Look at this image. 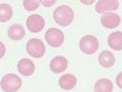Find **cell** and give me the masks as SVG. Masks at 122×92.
<instances>
[{
  "label": "cell",
  "instance_id": "6da1fadb",
  "mask_svg": "<svg viewBox=\"0 0 122 92\" xmlns=\"http://www.w3.org/2000/svg\"><path fill=\"white\" fill-rule=\"evenodd\" d=\"M54 20L58 25L60 26H68L69 24L72 23L75 18L74 10L67 5H61L58 6L54 10Z\"/></svg>",
  "mask_w": 122,
  "mask_h": 92
},
{
  "label": "cell",
  "instance_id": "3957f363",
  "mask_svg": "<svg viewBox=\"0 0 122 92\" xmlns=\"http://www.w3.org/2000/svg\"><path fill=\"white\" fill-rule=\"evenodd\" d=\"M80 49L83 53L87 55H92L98 50V41L93 35H85L80 41Z\"/></svg>",
  "mask_w": 122,
  "mask_h": 92
},
{
  "label": "cell",
  "instance_id": "9a60e30c",
  "mask_svg": "<svg viewBox=\"0 0 122 92\" xmlns=\"http://www.w3.org/2000/svg\"><path fill=\"white\" fill-rule=\"evenodd\" d=\"M113 83L109 79H99L94 84V92H112Z\"/></svg>",
  "mask_w": 122,
  "mask_h": 92
},
{
  "label": "cell",
  "instance_id": "8fae6325",
  "mask_svg": "<svg viewBox=\"0 0 122 92\" xmlns=\"http://www.w3.org/2000/svg\"><path fill=\"white\" fill-rule=\"evenodd\" d=\"M78 83V80L76 76L71 75V73H65V75L61 76L59 79V86L64 90H71L76 87Z\"/></svg>",
  "mask_w": 122,
  "mask_h": 92
},
{
  "label": "cell",
  "instance_id": "30bf717a",
  "mask_svg": "<svg viewBox=\"0 0 122 92\" xmlns=\"http://www.w3.org/2000/svg\"><path fill=\"white\" fill-rule=\"evenodd\" d=\"M18 70H19V72L21 75L28 77V76L33 75V72H35V65L30 59L23 58L18 63Z\"/></svg>",
  "mask_w": 122,
  "mask_h": 92
},
{
  "label": "cell",
  "instance_id": "52a82bcc",
  "mask_svg": "<svg viewBox=\"0 0 122 92\" xmlns=\"http://www.w3.org/2000/svg\"><path fill=\"white\" fill-rule=\"evenodd\" d=\"M119 7V2L117 0H99L96 2L95 10L98 14L111 13L112 10H116Z\"/></svg>",
  "mask_w": 122,
  "mask_h": 92
},
{
  "label": "cell",
  "instance_id": "7a4b0ae2",
  "mask_svg": "<svg viewBox=\"0 0 122 92\" xmlns=\"http://www.w3.org/2000/svg\"><path fill=\"white\" fill-rule=\"evenodd\" d=\"M0 86L4 92H17L22 86V80L15 73H7L1 79Z\"/></svg>",
  "mask_w": 122,
  "mask_h": 92
},
{
  "label": "cell",
  "instance_id": "e0dca14e",
  "mask_svg": "<svg viewBox=\"0 0 122 92\" xmlns=\"http://www.w3.org/2000/svg\"><path fill=\"white\" fill-rule=\"evenodd\" d=\"M39 4H41V1H38V0H25V1H23L24 8L29 11L37 10Z\"/></svg>",
  "mask_w": 122,
  "mask_h": 92
},
{
  "label": "cell",
  "instance_id": "8992f818",
  "mask_svg": "<svg viewBox=\"0 0 122 92\" xmlns=\"http://www.w3.org/2000/svg\"><path fill=\"white\" fill-rule=\"evenodd\" d=\"M26 25L29 31H31L33 33H37V32H41L45 28L46 22H45V19L41 15L35 14L28 17V19L26 21Z\"/></svg>",
  "mask_w": 122,
  "mask_h": 92
},
{
  "label": "cell",
  "instance_id": "9c48e42d",
  "mask_svg": "<svg viewBox=\"0 0 122 92\" xmlns=\"http://www.w3.org/2000/svg\"><path fill=\"white\" fill-rule=\"evenodd\" d=\"M68 62L67 59L63 56H56L51 60L50 62V69L54 73H60L63 72L67 68Z\"/></svg>",
  "mask_w": 122,
  "mask_h": 92
},
{
  "label": "cell",
  "instance_id": "ac0fdd59",
  "mask_svg": "<svg viewBox=\"0 0 122 92\" xmlns=\"http://www.w3.org/2000/svg\"><path fill=\"white\" fill-rule=\"evenodd\" d=\"M116 84H117V86L119 88L122 89V72H119L117 77H116Z\"/></svg>",
  "mask_w": 122,
  "mask_h": 92
},
{
  "label": "cell",
  "instance_id": "ba28073f",
  "mask_svg": "<svg viewBox=\"0 0 122 92\" xmlns=\"http://www.w3.org/2000/svg\"><path fill=\"white\" fill-rule=\"evenodd\" d=\"M100 21H102V24L103 27L110 28V29L116 28V27H118L121 23V19H120V17H119V15L114 14V13L103 14Z\"/></svg>",
  "mask_w": 122,
  "mask_h": 92
},
{
  "label": "cell",
  "instance_id": "5b68a950",
  "mask_svg": "<svg viewBox=\"0 0 122 92\" xmlns=\"http://www.w3.org/2000/svg\"><path fill=\"white\" fill-rule=\"evenodd\" d=\"M46 41L51 47L59 48L64 41V34L57 28H50L46 32Z\"/></svg>",
  "mask_w": 122,
  "mask_h": 92
},
{
  "label": "cell",
  "instance_id": "5bb4252c",
  "mask_svg": "<svg viewBox=\"0 0 122 92\" xmlns=\"http://www.w3.org/2000/svg\"><path fill=\"white\" fill-rule=\"evenodd\" d=\"M8 36L13 39V41H20L25 36V30L23 26L20 24H14L8 28Z\"/></svg>",
  "mask_w": 122,
  "mask_h": 92
},
{
  "label": "cell",
  "instance_id": "ffe728a7",
  "mask_svg": "<svg viewBox=\"0 0 122 92\" xmlns=\"http://www.w3.org/2000/svg\"><path fill=\"white\" fill-rule=\"evenodd\" d=\"M41 3H42L45 6H51V5H53V4L56 3V0H50V1L45 0V1H41Z\"/></svg>",
  "mask_w": 122,
  "mask_h": 92
},
{
  "label": "cell",
  "instance_id": "4fadbf2b",
  "mask_svg": "<svg viewBox=\"0 0 122 92\" xmlns=\"http://www.w3.org/2000/svg\"><path fill=\"white\" fill-rule=\"evenodd\" d=\"M98 62L102 67H112L115 64V56L110 51H102L98 56Z\"/></svg>",
  "mask_w": 122,
  "mask_h": 92
},
{
  "label": "cell",
  "instance_id": "277c9868",
  "mask_svg": "<svg viewBox=\"0 0 122 92\" xmlns=\"http://www.w3.org/2000/svg\"><path fill=\"white\" fill-rule=\"evenodd\" d=\"M26 51L33 58H41L45 55L46 47L41 39L31 38L26 45Z\"/></svg>",
  "mask_w": 122,
  "mask_h": 92
},
{
  "label": "cell",
  "instance_id": "2e32d148",
  "mask_svg": "<svg viewBox=\"0 0 122 92\" xmlns=\"http://www.w3.org/2000/svg\"><path fill=\"white\" fill-rule=\"evenodd\" d=\"M13 17V10L11 6L6 3H1L0 4V22L5 23L10 21Z\"/></svg>",
  "mask_w": 122,
  "mask_h": 92
},
{
  "label": "cell",
  "instance_id": "44dd1931",
  "mask_svg": "<svg viewBox=\"0 0 122 92\" xmlns=\"http://www.w3.org/2000/svg\"><path fill=\"white\" fill-rule=\"evenodd\" d=\"M93 1H82V3H84V4H90V3H92Z\"/></svg>",
  "mask_w": 122,
  "mask_h": 92
},
{
  "label": "cell",
  "instance_id": "7c38bea8",
  "mask_svg": "<svg viewBox=\"0 0 122 92\" xmlns=\"http://www.w3.org/2000/svg\"><path fill=\"white\" fill-rule=\"evenodd\" d=\"M108 45L115 51H122V31L112 32L108 36Z\"/></svg>",
  "mask_w": 122,
  "mask_h": 92
},
{
  "label": "cell",
  "instance_id": "d6986e66",
  "mask_svg": "<svg viewBox=\"0 0 122 92\" xmlns=\"http://www.w3.org/2000/svg\"><path fill=\"white\" fill-rule=\"evenodd\" d=\"M5 51H6V48H5L4 44H3V42L0 41V59H1V58L4 56Z\"/></svg>",
  "mask_w": 122,
  "mask_h": 92
}]
</instances>
